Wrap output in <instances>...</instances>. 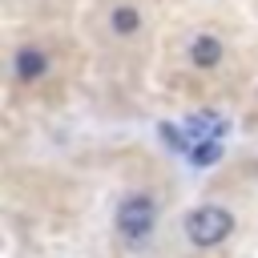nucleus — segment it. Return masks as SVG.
Returning a JSON list of instances; mask_svg holds the SVG:
<instances>
[{
    "label": "nucleus",
    "instance_id": "nucleus-1",
    "mask_svg": "<svg viewBox=\"0 0 258 258\" xmlns=\"http://www.w3.org/2000/svg\"><path fill=\"white\" fill-rule=\"evenodd\" d=\"M117 226H121V234H125L129 242H145V238L153 234V226H157V206H153V198H149V194H129V198L121 202V210H117Z\"/></svg>",
    "mask_w": 258,
    "mask_h": 258
},
{
    "label": "nucleus",
    "instance_id": "nucleus-2",
    "mask_svg": "<svg viewBox=\"0 0 258 258\" xmlns=\"http://www.w3.org/2000/svg\"><path fill=\"white\" fill-rule=\"evenodd\" d=\"M230 230H234V218L222 206H202V210H194L185 218V234H189L194 246H218Z\"/></svg>",
    "mask_w": 258,
    "mask_h": 258
},
{
    "label": "nucleus",
    "instance_id": "nucleus-3",
    "mask_svg": "<svg viewBox=\"0 0 258 258\" xmlns=\"http://www.w3.org/2000/svg\"><path fill=\"white\" fill-rule=\"evenodd\" d=\"M181 129L189 133V145H194V141H222V133H226V117L214 113V109H198V113L185 117Z\"/></svg>",
    "mask_w": 258,
    "mask_h": 258
},
{
    "label": "nucleus",
    "instance_id": "nucleus-4",
    "mask_svg": "<svg viewBox=\"0 0 258 258\" xmlns=\"http://www.w3.org/2000/svg\"><path fill=\"white\" fill-rule=\"evenodd\" d=\"M189 60H194L198 69H214V64L222 60V44H218L214 36H198V40L189 44Z\"/></svg>",
    "mask_w": 258,
    "mask_h": 258
},
{
    "label": "nucleus",
    "instance_id": "nucleus-5",
    "mask_svg": "<svg viewBox=\"0 0 258 258\" xmlns=\"http://www.w3.org/2000/svg\"><path fill=\"white\" fill-rule=\"evenodd\" d=\"M44 69H48V56H44L40 48H20V52H16V77L32 81V77H40Z\"/></svg>",
    "mask_w": 258,
    "mask_h": 258
},
{
    "label": "nucleus",
    "instance_id": "nucleus-6",
    "mask_svg": "<svg viewBox=\"0 0 258 258\" xmlns=\"http://www.w3.org/2000/svg\"><path fill=\"white\" fill-rule=\"evenodd\" d=\"M137 24H141L137 8H129V4L113 8V32H117V36H129V32H137Z\"/></svg>",
    "mask_w": 258,
    "mask_h": 258
},
{
    "label": "nucleus",
    "instance_id": "nucleus-7",
    "mask_svg": "<svg viewBox=\"0 0 258 258\" xmlns=\"http://www.w3.org/2000/svg\"><path fill=\"white\" fill-rule=\"evenodd\" d=\"M218 157H222V145L218 141H194L189 145V161L194 165H214Z\"/></svg>",
    "mask_w": 258,
    "mask_h": 258
}]
</instances>
